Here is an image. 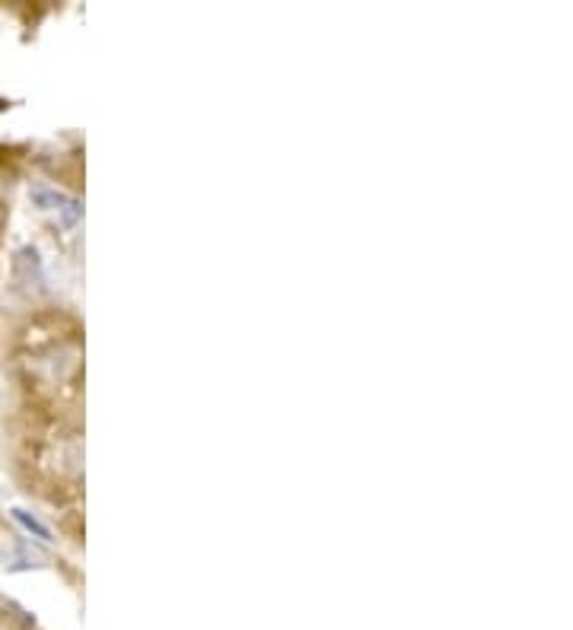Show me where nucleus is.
<instances>
[{
	"label": "nucleus",
	"mask_w": 573,
	"mask_h": 630,
	"mask_svg": "<svg viewBox=\"0 0 573 630\" xmlns=\"http://www.w3.org/2000/svg\"><path fill=\"white\" fill-rule=\"evenodd\" d=\"M16 519H20L23 526L29 528V532H35V535H42V538H48V528L42 526V522H35V519H33V516H29V513H23V509H16Z\"/></svg>",
	"instance_id": "nucleus-1"
}]
</instances>
